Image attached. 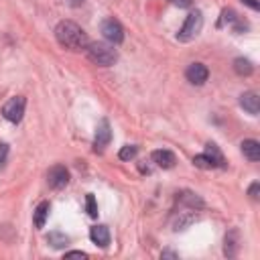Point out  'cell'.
I'll return each mask as SVG.
<instances>
[{
  "label": "cell",
  "mask_w": 260,
  "mask_h": 260,
  "mask_svg": "<svg viewBox=\"0 0 260 260\" xmlns=\"http://www.w3.org/2000/svg\"><path fill=\"white\" fill-rule=\"evenodd\" d=\"M55 39L61 47H65L69 51H81L87 47L85 30L79 24H75L73 20H61L55 26Z\"/></svg>",
  "instance_id": "1"
},
{
  "label": "cell",
  "mask_w": 260,
  "mask_h": 260,
  "mask_svg": "<svg viewBox=\"0 0 260 260\" xmlns=\"http://www.w3.org/2000/svg\"><path fill=\"white\" fill-rule=\"evenodd\" d=\"M85 53H87V59L95 65H102V67H110L116 63L118 59V53L112 45L108 43H87L85 47Z\"/></svg>",
  "instance_id": "2"
},
{
  "label": "cell",
  "mask_w": 260,
  "mask_h": 260,
  "mask_svg": "<svg viewBox=\"0 0 260 260\" xmlns=\"http://www.w3.org/2000/svg\"><path fill=\"white\" fill-rule=\"evenodd\" d=\"M201 28H203V14H201L199 10H193V12H189V16L185 18L181 30L177 32V39L183 41V43H187V41L195 39V37L201 32Z\"/></svg>",
  "instance_id": "3"
},
{
  "label": "cell",
  "mask_w": 260,
  "mask_h": 260,
  "mask_svg": "<svg viewBox=\"0 0 260 260\" xmlns=\"http://www.w3.org/2000/svg\"><path fill=\"white\" fill-rule=\"evenodd\" d=\"M24 98L22 95H14V98H10L6 104H4V108H2V114H4V118L8 120V122H12V124H18L20 120H22V114H24Z\"/></svg>",
  "instance_id": "4"
},
{
  "label": "cell",
  "mask_w": 260,
  "mask_h": 260,
  "mask_svg": "<svg viewBox=\"0 0 260 260\" xmlns=\"http://www.w3.org/2000/svg\"><path fill=\"white\" fill-rule=\"evenodd\" d=\"M102 35H104L106 41H110L112 45H118V43L124 41V28H122V24H120L118 20H114V18H108V20L102 22Z\"/></svg>",
  "instance_id": "5"
},
{
  "label": "cell",
  "mask_w": 260,
  "mask_h": 260,
  "mask_svg": "<svg viewBox=\"0 0 260 260\" xmlns=\"http://www.w3.org/2000/svg\"><path fill=\"white\" fill-rule=\"evenodd\" d=\"M47 183H49L51 189H63L69 183V171L61 165L51 167L49 173H47Z\"/></svg>",
  "instance_id": "6"
},
{
  "label": "cell",
  "mask_w": 260,
  "mask_h": 260,
  "mask_svg": "<svg viewBox=\"0 0 260 260\" xmlns=\"http://www.w3.org/2000/svg\"><path fill=\"white\" fill-rule=\"evenodd\" d=\"M110 140H112V128H110V122L104 118V120H100V124H98V128H95L93 148H95V150H104Z\"/></svg>",
  "instance_id": "7"
},
{
  "label": "cell",
  "mask_w": 260,
  "mask_h": 260,
  "mask_svg": "<svg viewBox=\"0 0 260 260\" xmlns=\"http://www.w3.org/2000/svg\"><path fill=\"white\" fill-rule=\"evenodd\" d=\"M207 75H209V71H207V67H205L203 63H191V65L187 67V71H185V77H187L193 85L205 83V81H207Z\"/></svg>",
  "instance_id": "8"
},
{
  "label": "cell",
  "mask_w": 260,
  "mask_h": 260,
  "mask_svg": "<svg viewBox=\"0 0 260 260\" xmlns=\"http://www.w3.org/2000/svg\"><path fill=\"white\" fill-rule=\"evenodd\" d=\"M240 106H242L248 114L256 116L258 110H260V98H258V93H256V91H246V93H242V95H240Z\"/></svg>",
  "instance_id": "9"
},
{
  "label": "cell",
  "mask_w": 260,
  "mask_h": 260,
  "mask_svg": "<svg viewBox=\"0 0 260 260\" xmlns=\"http://www.w3.org/2000/svg\"><path fill=\"white\" fill-rule=\"evenodd\" d=\"M152 160H154L156 167H160V169H173V167H175V154H173L171 150H165V148L154 150V152H152Z\"/></svg>",
  "instance_id": "10"
},
{
  "label": "cell",
  "mask_w": 260,
  "mask_h": 260,
  "mask_svg": "<svg viewBox=\"0 0 260 260\" xmlns=\"http://www.w3.org/2000/svg\"><path fill=\"white\" fill-rule=\"evenodd\" d=\"M89 238H91L93 244L106 248V246L110 244V230H108L106 225H93V228L89 230Z\"/></svg>",
  "instance_id": "11"
},
{
  "label": "cell",
  "mask_w": 260,
  "mask_h": 260,
  "mask_svg": "<svg viewBox=\"0 0 260 260\" xmlns=\"http://www.w3.org/2000/svg\"><path fill=\"white\" fill-rule=\"evenodd\" d=\"M240 146H242V152H244V156H246L248 160H252V162L260 160V142H258V140L248 138V140H244Z\"/></svg>",
  "instance_id": "12"
},
{
  "label": "cell",
  "mask_w": 260,
  "mask_h": 260,
  "mask_svg": "<svg viewBox=\"0 0 260 260\" xmlns=\"http://www.w3.org/2000/svg\"><path fill=\"white\" fill-rule=\"evenodd\" d=\"M49 209H51L49 201H41V203L37 205V209H35V225H37V228H43V225H45V221H47V217H49Z\"/></svg>",
  "instance_id": "13"
},
{
  "label": "cell",
  "mask_w": 260,
  "mask_h": 260,
  "mask_svg": "<svg viewBox=\"0 0 260 260\" xmlns=\"http://www.w3.org/2000/svg\"><path fill=\"white\" fill-rule=\"evenodd\" d=\"M47 242L53 246V248H65L67 244H69V238L65 236V234H61V232H51L49 236H47Z\"/></svg>",
  "instance_id": "14"
},
{
  "label": "cell",
  "mask_w": 260,
  "mask_h": 260,
  "mask_svg": "<svg viewBox=\"0 0 260 260\" xmlns=\"http://www.w3.org/2000/svg\"><path fill=\"white\" fill-rule=\"evenodd\" d=\"M234 71H236L238 75H250V73L254 71V67H252V63H250L248 59L238 57V59L234 61Z\"/></svg>",
  "instance_id": "15"
},
{
  "label": "cell",
  "mask_w": 260,
  "mask_h": 260,
  "mask_svg": "<svg viewBox=\"0 0 260 260\" xmlns=\"http://www.w3.org/2000/svg\"><path fill=\"white\" fill-rule=\"evenodd\" d=\"M179 199H181V203H185L187 207H191V209H199V207H203V201L195 195V193H189V191H185V193H181L179 195Z\"/></svg>",
  "instance_id": "16"
},
{
  "label": "cell",
  "mask_w": 260,
  "mask_h": 260,
  "mask_svg": "<svg viewBox=\"0 0 260 260\" xmlns=\"http://www.w3.org/2000/svg\"><path fill=\"white\" fill-rule=\"evenodd\" d=\"M223 250H225V256H234L236 254V250H238V232L236 230L225 236V248Z\"/></svg>",
  "instance_id": "17"
},
{
  "label": "cell",
  "mask_w": 260,
  "mask_h": 260,
  "mask_svg": "<svg viewBox=\"0 0 260 260\" xmlns=\"http://www.w3.org/2000/svg\"><path fill=\"white\" fill-rule=\"evenodd\" d=\"M193 162H195V167H199V169H213V167H217V165L213 162V158H211L207 152L197 154V156L193 158Z\"/></svg>",
  "instance_id": "18"
},
{
  "label": "cell",
  "mask_w": 260,
  "mask_h": 260,
  "mask_svg": "<svg viewBox=\"0 0 260 260\" xmlns=\"http://www.w3.org/2000/svg\"><path fill=\"white\" fill-rule=\"evenodd\" d=\"M195 219H197V215H193V213H185V215H181L179 219H175V223H173L175 228H173V230H175V232L185 230V228H187V225H191Z\"/></svg>",
  "instance_id": "19"
},
{
  "label": "cell",
  "mask_w": 260,
  "mask_h": 260,
  "mask_svg": "<svg viewBox=\"0 0 260 260\" xmlns=\"http://www.w3.org/2000/svg\"><path fill=\"white\" fill-rule=\"evenodd\" d=\"M205 152L213 158V162H215L217 167H223V156H221V152H219V148H217L215 144H211V142H209V144L205 146Z\"/></svg>",
  "instance_id": "20"
},
{
  "label": "cell",
  "mask_w": 260,
  "mask_h": 260,
  "mask_svg": "<svg viewBox=\"0 0 260 260\" xmlns=\"http://www.w3.org/2000/svg\"><path fill=\"white\" fill-rule=\"evenodd\" d=\"M136 152H138V146H134V144H126V146H122V148H120L118 156H120L122 160H130V158H134V156H136Z\"/></svg>",
  "instance_id": "21"
},
{
  "label": "cell",
  "mask_w": 260,
  "mask_h": 260,
  "mask_svg": "<svg viewBox=\"0 0 260 260\" xmlns=\"http://www.w3.org/2000/svg\"><path fill=\"white\" fill-rule=\"evenodd\" d=\"M85 205H87V213H89L91 217H95V215H98V205H95V199H93L91 193L85 197Z\"/></svg>",
  "instance_id": "22"
},
{
  "label": "cell",
  "mask_w": 260,
  "mask_h": 260,
  "mask_svg": "<svg viewBox=\"0 0 260 260\" xmlns=\"http://www.w3.org/2000/svg\"><path fill=\"white\" fill-rule=\"evenodd\" d=\"M6 156H8V144L0 142V169H2L4 162H6Z\"/></svg>",
  "instance_id": "23"
},
{
  "label": "cell",
  "mask_w": 260,
  "mask_h": 260,
  "mask_svg": "<svg viewBox=\"0 0 260 260\" xmlns=\"http://www.w3.org/2000/svg\"><path fill=\"white\" fill-rule=\"evenodd\" d=\"M258 187H260V185H258V181H254V183L250 185V191H248V193H250V197H252V199H258Z\"/></svg>",
  "instance_id": "24"
},
{
  "label": "cell",
  "mask_w": 260,
  "mask_h": 260,
  "mask_svg": "<svg viewBox=\"0 0 260 260\" xmlns=\"http://www.w3.org/2000/svg\"><path fill=\"white\" fill-rule=\"evenodd\" d=\"M65 256H67V258H87V254H85V252H81V250H73V252H67Z\"/></svg>",
  "instance_id": "25"
},
{
  "label": "cell",
  "mask_w": 260,
  "mask_h": 260,
  "mask_svg": "<svg viewBox=\"0 0 260 260\" xmlns=\"http://www.w3.org/2000/svg\"><path fill=\"white\" fill-rule=\"evenodd\" d=\"M171 2L177 4V6H181V8H189L193 4V0H171Z\"/></svg>",
  "instance_id": "26"
},
{
  "label": "cell",
  "mask_w": 260,
  "mask_h": 260,
  "mask_svg": "<svg viewBox=\"0 0 260 260\" xmlns=\"http://www.w3.org/2000/svg\"><path fill=\"white\" fill-rule=\"evenodd\" d=\"M242 2H244L246 6H250L252 10H258V8H260V2H258V0H242Z\"/></svg>",
  "instance_id": "27"
},
{
  "label": "cell",
  "mask_w": 260,
  "mask_h": 260,
  "mask_svg": "<svg viewBox=\"0 0 260 260\" xmlns=\"http://www.w3.org/2000/svg\"><path fill=\"white\" fill-rule=\"evenodd\" d=\"M160 256H162V258H177V254H175V252H169V250H167V252H162Z\"/></svg>",
  "instance_id": "28"
}]
</instances>
